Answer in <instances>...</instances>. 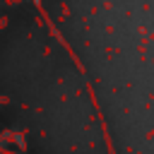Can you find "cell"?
I'll return each mask as SVG.
<instances>
[]
</instances>
